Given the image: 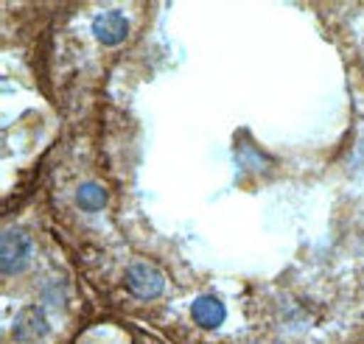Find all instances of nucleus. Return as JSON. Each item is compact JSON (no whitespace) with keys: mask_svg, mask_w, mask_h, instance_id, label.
Wrapping results in <instances>:
<instances>
[{"mask_svg":"<svg viewBox=\"0 0 364 344\" xmlns=\"http://www.w3.org/2000/svg\"><path fill=\"white\" fill-rule=\"evenodd\" d=\"M11 330H14V339H17V342H37V339H43L48 333L46 313H43L40 308L28 305V308H23V311L14 316Z\"/></svg>","mask_w":364,"mask_h":344,"instance_id":"20e7f679","label":"nucleus"},{"mask_svg":"<svg viewBox=\"0 0 364 344\" xmlns=\"http://www.w3.org/2000/svg\"><path fill=\"white\" fill-rule=\"evenodd\" d=\"M191 316H193V322H196L199 328L213 330V328H219V325L225 322L228 311H225L222 300L205 294V297H196V300H193V305H191Z\"/></svg>","mask_w":364,"mask_h":344,"instance_id":"39448f33","label":"nucleus"},{"mask_svg":"<svg viewBox=\"0 0 364 344\" xmlns=\"http://www.w3.org/2000/svg\"><path fill=\"white\" fill-rule=\"evenodd\" d=\"M3 274H14V272H23L28 255H31V241L26 232L20 230H6L3 232Z\"/></svg>","mask_w":364,"mask_h":344,"instance_id":"f03ea898","label":"nucleus"},{"mask_svg":"<svg viewBox=\"0 0 364 344\" xmlns=\"http://www.w3.org/2000/svg\"><path fill=\"white\" fill-rule=\"evenodd\" d=\"M92 34L101 45H121L129 34V23L121 11H101L92 20Z\"/></svg>","mask_w":364,"mask_h":344,"instance_id":"7ed1b4c3","label":"nucleus"},{"mask_svg":"<svg viewBox=\"0 0 364 344\" xmlns=\"http://www.w3.org/2000/svg\"><path fill=\"white\" fill-rule=\"evenodd\" d=\"M76 202H79V208L82 210H101L104 205H107V190L101 188V185H95V182H85L79 190H76Z\"/></svg>","mask_w":364,"mask_h":344,"instance_id":"423d86ee","label":"nucleus"},{"mask_svg":"<svg viewBox=\"0 0 364 344\" xmlns=\"http://www.w3.org/2000/svg\"><path fill=\"white\" fill-rule=\"evenodd\" d=\"M127 289L137 300H157L166 289V277L151 263H132L127 269Z\"/></svg>","mask_w":364,"mask_h":344,"instance_id":"f257e3e1","label":"nucleus"}]
</instances>
